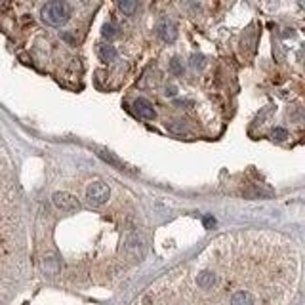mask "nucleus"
<instances>
[{
    "instance_id": "obj_1",
    "label": "nucleus",
    "mask_w": 305,
    "mask_h": 305,
    "mask_svg": "<svg viewBox=\"0 0 305 305\" xmlns=\"http://www.w3.org/2000/svg\"><path fill=\"white\" fill-rule=\"evenodd\" d=\"M298 280L300 255L290 238L237 231L164 273L132 305H288Z\"/></svg>"
},
{
    "instance_id": "obj_6",
    "label": "nucleus",
    "mask_w": 305,
    "mask_h": 305,
    "mask_svg": "<svg viewBox=\"0 0 305 305\" xmlns=\"http://www.w3.org/2000/svg\"><path fill=\"white\" fill-rule=\"evenodd\" d=\"M158 34L162 36L164 42H174V40L178 38V31H176V27L172 25L170 21L160 23V27H158Z\"/></svg>"
},
{
    "instance_id": "obj_3",
    "label": "nucleus",
    "mask_w": 305,
    "mask_h": 305,
    "mask_svg": "<svg viewBox=\"0 0 305 305\" xmlns=\"http://www.w3.org/2000/svg\"><path fill=\"white\" fill-rule=\"evenodd\" d=\"M109 195H111V191H109V187L102 183V181H96V183H92L88 189H86V201L90 206H102L109 201Z\"/></svg>"
},
{
    "instance_id": "obj_4",
    "label": "nucleus",
    "mask_w": 305,
    "mask_h": 305,
    "mask_svg": "<svg viewBox=\"0 0 305 305\" xmlns=\"http://www.w3.org/2000/svg\"><path fill=\"white\" fill-rule=\"evenodd\" d=\"M53 204L59 210H63V212H75V210L80 208L78 201H76L73 195H69V193H55L53 195Z\"/></svg>"
},
{
    "instance_id": "obj_2",
    "label": "nucleus",
    "mask_w": 305,
    "mask_h": 305,
    "mask_svg": "<svg viewBox=\"0 0 305 305\" xmlns=\"http://www.w3.org/2000/svg\"><path fill=\"white\" fill-rule=\"evenodd\" d=\"M69 16H71V6L67 2H48L42 8V19L48 25H63L69 19Z\"/></svg>"
},
{
    "instance_id": "obj_9",
    "label": "nucleus",
    "mask_w": 305,
    "mask_h": 305,
    "mask_svg": "<svg viewBox=\"0 0 305 305\" xmlns=\"http://www.w3.org/2000/svg\"><path fill=\"white\" fill-rule=\"evenodd\" d=\"M172 69H174V71H176V73H179V71H181V67H179L178 63H176V61H174V63H172Z\"/></svg>"
},
{
    "instance_id": "obj_7",
    "label": "nucleus",
    "mask_w": 305,
    "mask_h": 305,
    "mask_svg": "<svg viewBox=\"0 0 305 305\" xmlns=\"http://www.w3.org/2000/svg\"><path fill=\"white\" fill-rule=\"evenodd\" d=\"M100 55H102V59H105V61H113L117 57V51H115L113 46H102L100 48Z\"/></svg>"
},
{
    "instance_id": "obj_5",
    "label": "nucleus",
    "mask_w": 305,
    "mask_h": 305,
    "mask_svg": "<svg viewBox=\"0 0 305 305\" xmlns=\"http://www.w3.org/2000/svg\"><path fill=\"white\" fill-rule=\"evenodd\" d=\"M136 111H137V115L141 117V119H145V120H152L154 119V111H152L151 103L147 102V100H136Z\"/></svg>"
},
{
    "instance_id": "obj_8",
    "label": "nucleus",
    "mask_w": 305,
    "mask_h": 305,
    "mask_svg": "<svg viewBox=\"0 0 305 305\" xmlns=\"http://www.w3.org/2000/svg\"><path fill=\"white\" fill-rule=\"evenodd\" d=\"M136 8H137L136 2H122V4H120V10H124V12H128V14H132Z\"/></svg>"
}]
</instances>
